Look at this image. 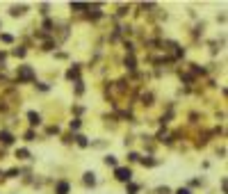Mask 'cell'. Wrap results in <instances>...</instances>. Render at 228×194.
Instances as JSON below:
<instances>
[{
	"label": "cell",
	"mask_w": 228,
	"mask_h": 194,
	"mask_svg": "<svg viewBox=\"0 0 228 194\" xmlns=\"http://www.w3.org/2000/svg\"><path fill=\"white\" fill-rule=\"evenodd\" d=\"M142 164H144V167H153V164H155V160H153V158H144V160H142Z\"/></svg>",
	"instance_id": "obj_13"
},
{
	"label": "cell",
	"mask_w": 228,
	"mask_h": 194,
	"mask_svg": "<svg viewBox=\"0 0 228 194\" xmlns=\"http://www.w3.org/2000/svg\"><path fill=\"white\" fill-rule=\"evenodd\" d=\"M78 75H80V69H78V66H73V69H68V71H66V78H68V80H75Z\"/></svg>",
	"instance_id": "obj_7"
},
{
	"label": "cell",
	"mask_w": 228,
	"mask_h": 194,
	"mask_svg": "<svg viewBox=\"0 0 228 194\" xmlns=\"http://www.w3.org/2000/svg\"><path fill=\"white\" fill-rule=\"evenodd\" d=\"M27 119H30V123H32V126H39V123H41V114L30 112V114H27Z\"/></svg>",
	"instance_id": "obj_6"
},
{
	"label": "cell",
	"mask_w": 228,
	"mask_h": 194,
	"mask_svg": "<svg viewBox=\"0 0 228 194\" xmlns=\"http://www.w3.org/2000/svg\"><path fill=\"white\" fill-rule=\"evenodd\" d=\"M68 190H71V185H68L66 180H60V183L55 185V194H68Z\"/></svg>",
	"instance_id": "obj_3"
},
{
	"label": "cell",
	"mask_w": 228,
	"mask_h": 194,
	"mask_svg": "<svg viewBox=\"0 0 228 194\" xmlns=\"http://www.w3.org/2000/svg\"><path fill=\"white\" fill-rule=\"evenodd\" d=\"M21 171H19V169H11V171H7V176H9V178H16V176H19Z\"/></svg>",
	"instance_id": "obj_19"
},
{
	"label": "cell",
	"mask_w": 228,
	"mask_h": 194,
	"mask_svg": "<svg viewBox=\"0 0 228 194\" xmlns=\"http://www.w3.org/2000/svg\"><path fill=\"white\" fill-rule=\"evenodd\" d=\"M48 133H50V135H57V133H60V128H57V126H50Z\"/></svg>",
	"instance_id": "obj_21"
},
{
	"label": "cell",
	"mask_w": 228,
	"mask_h": 194,
	"mask_svg": "<svg viewBox=\"0 0 228 194\" xmlns=\"http://www.w3.org/2000/svg\"><path fill=\"white\" fill-rule=\"evenodd\" d=\"M155 192H157V194H171V190H169V187H157Z\"/></svg>",
	"instance_id": "obj_17"
},
{
	"label": "cell",
	"mask_w": 228,
	"mask_h": 194,
	"mask_svg": "<svg viewBox=\"0 0 228 194\" xmlns=\"http://www.w3.org/2000/svg\"><path fill=\"white\" fill-rule=\"evenodd\" d=\"M39 91H48V85H46V82H39Z\"/></svg>",
	"instance_id": "obj_23"
},
{
	"label": "cell",
	"mask_w": 228,
	"mask_h": 194,
	"mask_svg": "<svg viewBox=\"0 0 228 194\" xmlns=\"http://www.w3.org/2000/svg\"><path fill=\"white\" fill-rule=\"evenodd\" d=\"M0 142H2V144H11V142H14V135L7 133V130H0Z\"/></svg>",
	"instance_id": "obj_4"
},
{
	"label": "cell",
	"mask_w": 228,
	"mask_h": 194,
	"mask_svg": "<svg viewBox=\"0 0 228 194\" xmlns=\"http://www.w3.org/2000/svg\"><path fill=\"white\" fill-rule=\"evenodd\" d=\"M114 176H116V180H121V183H130V180H132V169H128V167H116V169H114Z\"/></svg>",
	"instance_id": "obj_1"
},
{
	"label": "cell",
	"mask_w": 228,
	"mask_h": 194,
	"mask_svg": "<svg viewBox=\"0 0 228 194\" xmlns=\"http://www.w3.org/2000/svg\"><path fill=\"white\" fill-rule=\"evenodd\" d=\"M25 139H27V142H32V139H34V133H32V130L25 133Z\"/></svg>",
	"instance_id": "obj_24"
},
{
	"label": "cell",
	"mask_w": 228,
	"mask_h": 194,
	"mask_svg": "<svg viewBox=\"0 0 228 194\" xmlns=\"http://www.w3.org/2000/svg\"><path fill=\"white\" fill-rule=\"evenodd\" d=\"M176 194H192V192L187 190V187H180V190H176Z\"/></svg>",
	"instance_id": "obj_22"
},
{
	"label": "cell",
	"mask_w": 228,
	"mask_h": 194,
	"mask_svg": "<svg viewBox=\"0 0 228 194\" xmlns=\"http://www.w3.org/2000/svg\"><path fill=\"white\" fill-rule=\"evenodd\" d=\"M137 190H139V187H137V185H132V183H130V185H128V194H137Z\"/></svg>",
	"instance_id": "obj_16"
},
{
	"label": "cell",
	"mask_w": 228,
	"mask_h": 194,
	"mask_svg": "<svg viewBox=\"0 0 228 194\" xmlns=\"http://www.w3.org/2000/svg\"><path fill=\"white\" fill-rule=\"evenodd\" d=\"M75 139H78V146H82V149H85V146H89V142H87V137H85V135H78Z\"/></svg>",
	"instance_id": "obj_12"
},
{
	"label": "cell",
	"mask_w": 228,
	"mask_h": 194,
	"mask_svg": "<svg viewBox=\"0 0 228 194\" xmlns=\"http://www.w3.org/2000/svg\"><path fill=\"white\" fill-rule=\"evenodd\" d=\"M19 80H32V69L30 66H19Z\"/></svg>",
	"instance_id": "obj_2"
},
{
	"label": "cell",
	"mask_w": 228,
	"mask_h": 194,
	"mask_svg": "<svg viewBox=\"0 0 228 194\" xmlns=\"http://www.w3.org/2000/svg\"><path fill=\"white\" fill-rule=\"evenodd\" d=\"M107 167H116V158L114 155H105V160H103Z\"/></svg>",
	"instance_id": "obj_11"
},
{
	"label": "cell",
	"mask_w": 228,
	"mask_h": 194,
	"mask_svg": "<svg viewBox=\"0 0 228 194\" xmlns=\"http://www.w3.org/2000/svg\"><path fill=\"white\" fill-rule=\"evenodd\" d=\"M85 185H96V174L93 171H85Z\"/></svg>",
	"instance_id": "obj_5"
},
{
	"label": "cell",
	"mask_w": 228,
	"mask_h": 194,
	"mask_svg": "<svg viewBox=\"0 0 228 194\" xmlns=\"http://www.w3.org/2000/svg\"><path fill=\"white\" fill-rule=\"evenodd\" d=\"M25 14V5H21V7H11V16H21Z\"/></svg>",
	"instance_id": "obj_10"
},
{
	"label": "cell",
	"mask_w": 228,
	"mask_h": 194,
	"mask_svg": "<svg viewBox=\"0 0 228 194\" xmlns=\"http://www.w3.org/2000/svg\"><path fill=\"white\" fill-rule=\"evenodd\" d=\"M0 39H2L5 44H11V41H14V37H11V34H0Z\"/></svg>",
	"instance_id": "obj_15"
},
{
	"label": "cell",
	"mask_w": 228,
	"mask_h": 194,
	"mask_svg": "<svg viewBox=\"0 0 228 194\" xmlns=\"http://www.w3.org/2000/svg\"><path fill=\"white\" fill-rule=\"evenodd\" d=\"M16 158H19V160H27V158H30V151H27V149H19V151H16Z\"/></svg>",
	"instance_id": "obj_9"
},
{
	"label": "cell",
	"mask_w": 228,
	"mask_h": 194,
	"mask_svg": "<svg viewBox=\"0 0 228 194\" xmlns=\"http://www.w3.org/2000/svg\"><path fill=\"white\" fill-rule=\"evenodd\" d=\"M126 66L132 71V69H135V60H132V57H126Z\"/></svg>",
	"instance_id": "obj_14"
},
{
	"label": "cell",
	"mask_w": 228,
	"mask_h": 194,
	"mask_svg": "<svg viewBox=\"0 0 228 194\" xmlns=\"http://www.w3.org/2000/svg\"><path fill=\"white\" fill-rule=\"evenodd\" d=\"M14 55H16V57H25V50H23V48H16Z\"/></svg>",
	"instance_id": "obj_20"
},
{
	"label": "cell",
	"mask_w": 228,
	"mask_h": 194,
	"mask_svg": "<svg viewBox=\"0 0 228 194\" xmlns=\"http://www.w3.org/2000/svg\"><path fill=\"white\" fill-rule=\"evenodd\" d=\"M71 9L73 11H85V9H89V5H85V2H71Z\"/></svg>",
	"instance_id": "obj_8"
},
{
	"label": "cell",
	"mask_w": 228,
	"mask_h": 194,
	"mask_svg": "<svg viewBox=\"0 0 228 194\" xmlns=\"http://www.w3.org/2000/svg\"><path fill=\"white\" fill-rule=\"evenodd\" d=\"M78 128H80V119H73L71 121V130H78Z\"/></svg>",
	"instance_id": "obj_18"
}]
</instances>
